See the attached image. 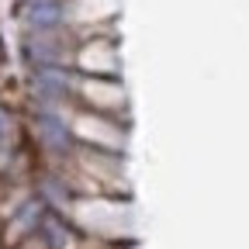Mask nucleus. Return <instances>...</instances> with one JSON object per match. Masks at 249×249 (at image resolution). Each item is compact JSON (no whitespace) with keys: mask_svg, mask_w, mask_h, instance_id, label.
<instances>
[{"mask_svg":"<svg viewBox=\"0 0 249 249\" xmlns=\"http://www.w3.org/2000/svg\"><path fill=\"white\" fill-rule=\"evenodd\" d=\"M38 235L45 239L49 249H80V232L66 222V214L45 211L42 214V225H38Z\"/></svg>","mask_w":249,"mask_h":249,"instance_id":"nucleus-10","label":"nucleus"},{"mask_svg":"<svg viewBox=\"0 0 249 249\" xmlns=\"http://www.w3.org/2000/svg\"><path fill=\"white\" fill-rule=\"evenodd\" d=\"M0 66H4V42H0Z\"/></svg>","mask_w":249,"mask_h":249,"instance_id":"nucleus-14","label":"nucleus"},{"mask_svg":"<svg viewBox=\"0 0 249 249\" xmlns=\"http://www.w3.org/2000/svg\"><path fill=\"white\" fill-rule=\"evenodd\" d=\"M73 104L128 121V87L121 76H76Z\"/></svg>","mask_w":249,"mask_h":249,"instance_id":"nucleus-4","label":"nucleus"},{"mask_svg":"<svg viewBox=\"0 0 249 249\" xmlns=\"http://www.w3.org/2000/svg\"><path fill=\"white\" fill-rule=\"evenodd\" d=\"M49 208L31 194L28 201H21L4 222H0V235H4V249H11L14 242H21V239H28V235H35L38 232V225H42V214H45Z\"/></svg>","mask_w":249,"mask_h":249,"instance_id":"nucleus-8","label":"nucleus"},{"mask_svg":"<svg viewBox=\"0 0 249 249\" xmlns=\"http://www.w3.org/2000/svg\"><path fill=\"white\" fill-rule=\"evenodd\" d=\"M70 135L76 145H90V149H104V152H124L128 156V139H132V124L111 118V114H97L87 107H70L66 114Z\"/></svg>","mask_w":249,"mask_h":249,"instance_id":"nucleus-2","label":"nucleus"},{"mask_svg":"<svg viewBox=\"0 0 249 249\" xmlns=\"http://www.w3.org/2000/svg\"><path fill=\"white\" fill-rule=\"evenodd\" d=\"M4 194H7V180L0 177V201H4Z\"/></svg>","mask_w":249,"mask_h":249,"instance_id":"nucleus-13","label":"nucleus"},{"mask_svg":"<svg viewBox=\"0 0 249 249\" xmlns=\"http://www.w3.org/2000/svg\"><path fill=\"white\" fill-rule=\"evenodd\" d=\"M18 145H24V121L18 107L0 101V149H18Z\"/></svg>","mask_w":249,"mask_h":249,"instance_id":"nucleus-11","label":"nucleus"},{"mask_svg":"<svg viewBox=\"0 0 249 249\" xmlns=\"http://www.w3.org/2000/svg\"><path fill=\"white\" fill-rule=\"evenodd\" d=\"M76 49V35L62 24L52 31H21V59L35 66H70Z\"/></svg>","mask_w":249,"mask_h":249,"instance_id":"nucleus-6","label":"nucleus"},{"mask_svg":"<svg viewBox=\"0 0 249 249\" xmlns=\"http://www.w3.org/2000/svg\"><path fill=\"white\" fill-rule=\"evenodd\" d=\"M21 31H52L62 28V0H18Z\"/></svg>","mask_w":249,"mask_h":249,"instance_id":"nucleus-9","label":"nucleus"},{"mask_svg":"<svg viewBox=\"0 0 249 249\" xmlns=\"http://www.w3.org/2000/svg\"><path fill=\"white\" fill-rule=\"evenodd\" d=\"M124 0H62V24L76 38L83 35H114Z\"/></svg>","mask_w":249,"mask_h":249,"instance_id":"nucleus-5","label":"nucleus"},{"mask_svg":"<svg viewBox=\"0 0 249 249\" xmlns=\"http://www.w3.org/2000/svg\"><path fill=\"white\" fill-rule=\"evenodd\" d=\"M11 249H49V246H45V239H42V235L35 232V235H28V239H21V242H14Z\"/></svg>","mask_w":249,"mask_h":249,"instance_id":"nucleus-12","label":"nucleus"},{"mask_svg":"<svg viewBox=\"0 0 249 249\" xmlns=\"http://www.w3.org/2000/svg\"><path fill=\"white\" fill-rule=\"evenodd\" d=\"M70 66L80 76H121V42H118V35H83V38H76Z\"/></svg>","mask_w":249,"mask_h":249,"instance_id":"nucleus-7","label":"nucleus"},{"mask_svg":"<svg viewBox=\"0 0 249 249\" xmlns=\"http://www.w3.org/2000/svg\"><path fill=\"white\" fill-rule=\"evenodd\" d=\"M66 114H70V107H35V104H31V114H28L24 132L31 135V142L38 145V152L45 156L49 166L62 163L73 152V145H76L73 135H70Z\"/></svg>","mask_w":249,"mask_h":249,"instance_id":"nucleus-3","label":"nucleus"},{"mask_svg":"<svg viewBox=\"0 0 249 249\" xmlns=\"http://www.w3.org/2000/svg\"><path fill=\"white\" fill-rule=\"evenodd\" d=\"M66 222L97 242H135V204L121 194H76L66 208Z\"/></svg>","mask_w":249,"mask_h":249,"instance_id":"nucleus-1","label":"nucleus"},{"mask_svg":"<svg viewBox=\"0 0 249 249\" xmlns=\"http://www.w3.org/2000/svg\"><path fill=\"white\" fill-rule=\"evenodd\" d=\"M0 249H4V235H0Z\"/></svg>","mask_w":249,"mask_h":249,"instance_id":"nucleus-15","label":"nucleus"}]
</instances>
